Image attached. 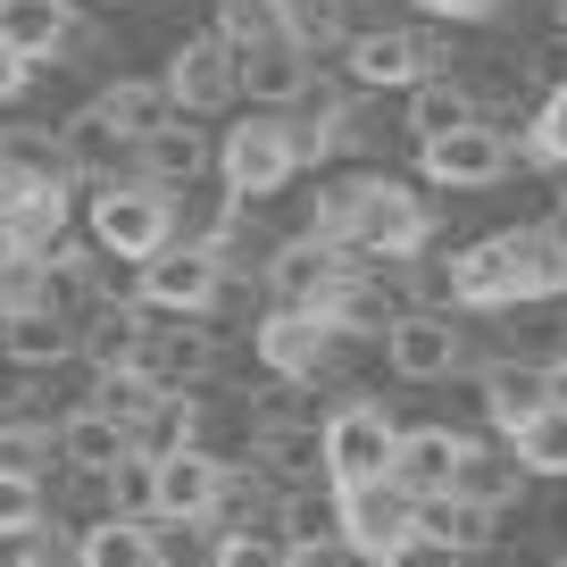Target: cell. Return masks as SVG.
I'll list each match as a JSON object with an SVG mask.
<instances>
[{
  "label": "cell",
  "mask_w": 567,
  "mask_h": 567,
  "mask_svg": "<svg viewBox=\"0 0 567 567\" xmlns=\"http://www.w3.org/2000/svg\"><path fill=\"white\" fill-rule=\"evenodd\" d=\"M417 9H425V18H443V25H484L501 0H417Z\"/></svg>",
  "instance_id": "43"
},
{
  "label": "cell",
  "mask_w": 567,
  "mask_h": 567,
  "mask_svg": "<svg viewBox=\"0 0 567 567\" xmlns=\"http://www.w3.org/2000/svg\"><path fill=\"white\" fill-rule=\"evenodd\" d=\"M25 517H42V476H9L0 467V534H18Z\"/></svg>",
  "instance_id": "42"
},
{
  "label": "cell",
  "mask_w": 567,
  "mask_h": 567,
  "mask_svg": "<svg viewBox=\"0 0 567 567\" xmlns=\"http://www.w3.org/2000/svg\"><path fill=\"white\" fill-rule=\"evenodd\" d=\"M176 443H200V401H193V384H167L159 401H151V417L134 425V451H176Z\"/></svg>",
  "instance_id": "35"
},
{
  "label": "cell",
  "mask_w": 567,
  "mask_h": 567,
  "mask_svg": "<svg viewBox=\"0 0 567 567\" xmlns=\"http://www.w3.org/2000/svg\"><path fill=\"white\" fill-rule=\"evenodd\" d=\"M284 25H292L309 51H334V42H342V9H334V0H284Z\"/></svg>",
  "instance_id": "41"
},
{
  "label": "cell",
  "mask_w": 567,
  "mask_h": 567,
  "mask_svg": "<svg viewBox=\"0 0 567 567\" xmlns=\"http://www.w3.org/2000/svg\"><path fill=\"white\" fill-rule=\"evenodd\" d=\"M167 92H176L184 117H217V109H234V101H243L234 42H226V34H193V42H176V59H167Z\"/></svg>",
  "instance_id": "10"
},
{
  "label": "cell",
  "mask_w": 567,
  "mask_h": 567,
  "mask_svg": "<svg viewBox=\"0 0 567 567\" xmlns=\"http://www.w3.org/2000/svg\"><path fill=\"white\" fill-rule=\"evenodd\" d=\"M467 117H484V109H476V92H467V75L434 68V75H417V84H409V142L451 134V125H467Z\"/></svg>",
  "instance_id": "28"
},
{
  "label": "cell",
  "mask_w": 567,
  "mask_h": 567,
  "mask_svg": "<svg viewBox=\"0 0 567 567\" xmlns=\"http://www.w3.org/2000/svg\"><path fill=\"white\" fill-rule=\"evenodd\" d=\"M460 451H467V434H451V425H409L401 443H392V484H401L409 501L451 493V476H460Z\"/></svg>",
  "instance_id": "17"
},
{
  "label": "cell",
  "mask_w": 567,
  "mask_h": 567,
  "mask_svg": "<svg viewBox=\"0 0 567 567\" xmlns=\"http://www.w3.org/2000/svg\"><path fill=\"white\" fill-rule=\"evenodd\" d=\"M384 359L409 384H434V375L467 368V342H460V326H451L443 309H401V318L384 326Z\"/></svg>",
  "instance_id": "12"
},
{
  "label": "cell",
  "mask_w": 567,
  "mask_h": 567,
  "mask_svg": "<svg viewBox=\"0 0 567 567\" xmlns=\"http://www.w3.org/2000/svg\"><path fill=\"white\" fill-rule=\"evenodd\" d=\"M25 75H34V59H18L9 42H0V101H18V92H25Z\"/></svg>",
  "instance_id": "44"
},
{
  "label": "cell",
  "mask_w": 567,
  "mask_h": 567,
  "mask_svg": "<svg viewBox=\"0 0 567 567\" xmlns=\"http://www.w3.org/2000/svg\"><path fill=\"white\" fill-rule=\"evenodd\" d=\"M342 267H351V250H342V243H326V234L309 226V234H292V243H276V250H267L259 284L276 292L284 309H318V301H326V284H334Z\"/></svg>",
  "instance_id": "11"
},
{
  "label": "cell",
  "mask_w": 567,
  "mask_h": 567,
  "mask_svg": "<svg viewBox=\"0 0 567 567\" xmlns=\"http://www.w3.org/2000/svg\"><path fill=\"white\" fill-rule=\"evenodd\" d=\"M276 543H284V559H326V550H342L334 484H326V493H284L276 501Z\"/></svg>",
  "instance_id": "19"
},
{
  "label": "cell",
  "mask_w": 567,
  "mask_h": 567,
  "mask_svg": "<svg viewBox=\"0 0 567 567\" xmlns=\"http://www.w3.org/2000/svg\"><path fill=\"white\" fill-rule=\"evenodd\" d=\"M509 159H517V142L501 134L493 117H467V125H451V134H425L417 142L425 184H443V193H484V184L509 176Z\"/></svg>",
  "instance_id": "6"
},
{
  "label": "cell",
  "mask_w": 567,
  "mask_h": 567,
  "mask_svg": "<svg viewBox=\"0 0 567 567\" xmlns=\"http://www.w3.org/2000/svg\"><path fill=\"white\" fill-rule=\"evenodd\" d=\"M0 359L9 368H59V359H75V318H59V309L25 301L0 318Z\"/></svg>",
  "instance_id": "20"
},
{
  "label": "cell",
  "mask_w": 567,
  "mask_h": 567,
  "mask_svg": "<svg viewBox=\"0 0 567 567\" xmlns=\"http://www.w3.org/2000/svg\"><path fill=\"white\" fill-rule=\"evenodd\" d=\"M75 559H84V567H151V517L101 509L84 534H75Z\"/></svg>",
  "instance_id": "32"
},
{
  "label": "cell",
  "mask_w": 567,
  "mask_h": 567,
  "mask_svg": "<svg viewBox=\"0 0 567 567\" xmlns=\"http://www.w3.org/2000/svg\"><path fill=\"white\" fill-rule=\"evenodd\" d=\"M75 34H84V25H75V0H0V42H9V51L18 59H59V51H75Z\"/></svg>",
  "instance_id": "18"
},
{
  "label": "cell",
  "mask_w": 567,
  "mask_h": 567,
  "mask_svg": "<svg viewBox=\"0 0 567 567\" xmlns=\"http://www.w3.org/2000/svg\"><path fill=\"white\" fill-rule=\"evenodd\" d=\"M543 401H550V375L534 368V359H493V368H484V417H493V434L526 425Z\"/></svg>",
  "instance_id": "27"
},
{
  "label": "cell",
  "mask_w": 567,
  "mask_h": 567,
  "mask_svg": "<svg viewBox=\"0 0 567 567\" xmlns=\"http://www.w3.org/2000/svg\"><path fill=\"white\" fill-rule=\"evenodd\" d=\"M0 467L9 476H51L59 467V443L42 417H0Z\"/></svg>",
  "instance_id": "36"
},
{
  "label": "cell",
  "mask_w": 567,
  "mask_h": 567,
  "mask_svg": "<svg viewBox=\"0 0 567 567\" xmlns=\"http://www.w3.org/2000/svg\"><path fill=\"white\" fill-rule=\"evenodd\" d=\"M250 460L276 467V476H326V434L318 417H250Z\"/></svg>",
  "instance_id": "21"
},
{
  "label": "cell",
  "mask_w": 567,
  "mask_h": 567,
  "mask_svg": "<svg viewBox=\"0 0 567 567\" xmlns=\"http://www.w3.org/2000/svg\"><path fill=\"white\" fill-rule=\"evenodd\" d=\"M451 493H467V501H484V509H509L517 493H526V467H517V451L509 443H467L460 451V476H451Z\"/></svg>",
  "instance_id": "30"
},
{
  "label": "cell",
  "mask_w": 567,
  "mask_h": 567,
  "mask_svg": "<svg viewBox=\"0 0 567 567\" xmlns=\"http://www.w3.org/2000/svg\"><path fill=\"white\" fill-rule=\"evenodd\" d=\"M142 334H151V309L142 301H92L84 326H75V351L92 368H125V359H142Z\"/></svg>",
  "instance_id": "24"
},
{
  "label": "cell",
  "mask_w": 567,
  "mask_h": 567,
  "mask_svg": "<svg viewBox=\"0 0 567 567\" xmlns=\"http://www.w3.org/2000/svg\"><path fill=\"white\" fill-rule=\"evenodd\" d=\"M234 68H243V92L259 109H292V101H301V84L318 75V51H309L301 34H259V42L234 51Z\"/></svg>",
  "instance_id": "14"
},
{
  "label": "cell",
  "mask_w": 567,
  "mask_h": 567,
  "mask_svg": "<svg viewBox=\"0 0 567 567\" xmlns=\"http://www.w3.org/2000/svg\"><path fill=\"white\" fill-rule=\"evenodd\" d=\"M0 176H9V193H34V184H75L68 151H59V134H0Z\"/></svg>",
  "instance_id": "33"
},
{
  "label": "cell",
  "mask_w": 567,
  "mask_h": 567,
  "mask_svg": "<svg viewBox=\"0 0 567 567\" xmlns=\"http://www.w3.org/2000/svg\"><path fill=\"white\" fill-rule=\"evenodd\" d=\"M318 234L359 250V259H409V250L434 243V217H425V200L401 176H342L318 200Z\"/></svg>",
  "instance_id": "1"
},
{
  "label": "cell",
  "mask_w": 567,
  "mask_h": 567,
  "mask_svg": "<svg viewBox=\"0 0 567 567\" xmlns=\"http://www.w3.org/2000/svg\"><path fill=\"white\" fill-rule=\"evenodd\" d=\"M217 284H226V259L209 243H184V234H167L151 259H134V301L167 309V318H209Z\"/></svg>",
  "instance_id": "3"
},
{
  "label": "cell",
  "mask_w": 567,
  "mask_h": 567,
  "mask_svg": "<svg viewBox=\"0 0 567 567\" xmlns=\"http://www.w3.org/2000/svg\"><path fill=\"white\" fill-rule=\"evenodd\" d=\"M559 209H567V167H559Z\"/></svg>",
  "instance_id": "47"
},
{
  "label": "cell",
  "mask_w": 567,
  "mask_h": 567,
  "mask_svg": "<svg viewBox=\"0 0 567 567\" xmlns=\"http://www.w3.org/2000/svg\"><path fill=\"white\" fill-rule=\"evenodd\" d=\"M0 559H18V567H51V559H75V526H59L51 509L25 517L18 534H0Z\"/></svg>",
  "instance_id": "37"
},
{
  "label": "cell",
  "mask_w": 567,
  "mask_h": 567,
  "mask_svg": "<svg viewBox=\"0 0 567 567\" xmlns=\"http://www.w3.org/2000/svg\"><path fill=\"white\" fill-rule=\"evenodd\" d=\"M109 509L117 517H159V484H151V451H125L109 467Z\"/></svg>",
  "instance_id": "39"
},
{
  "label": "cell",
  "mask_w": 567,
  "mask_h": 567,
  "mask_svg": "<svg viewBox=\"0 0 567 567\" xmlns=\"http://www.w3.org/2000/svg\"><path fill=\"white\" fill-rule=\"evenodd\" d=\"M559 34H567V0H559Z\"/></svg>",
  "instance_id": "48"
},
{
  "label": "cell",
  "mask_w": 567,
  "mask_h": 567,
  "mask_svg": "<svg viewBox=\"0 0 567 567\" xmlns=\"http://www.w3.org/2000/svg\"><path fill=\"white\" fill-rule=\"evenodd\" d=\"M501 443L517 451V467H526V476H567V409H559V401H543L526 425H509Z\"/></svg>",
  "instance_id": "34"
},
{
  "label": "cell",
  "mask_w": 567,
  "mask_h": 567,
  "mask_svg": "<svg viewBox=\"0 0 567 567\" xmlns=\"http://www.w3.org/2000/svg\"><path fill=\"white\" fill-rule=\"evenodd\" d=\"M51 443H59V467H117L125 451H134V434H125L101 401H75L68 417L51 425Z\"/></svg>",
  "instance_id": "23"
},
{
  "label": "cell",
  "mask_w": 567,
  "mask_h": 567,
  "mask_svg": "<svg viewBox=\"0 0 567 567\" xmlns=\"http://www.w3.org/2000/svg\"><path fill=\"white\" fill-rule=\"evenodd\" d=\"M142 368L159 384H209L217 375V334L200 318H184L176 334H142Z\"/></svg>",
  "instance_id": "26"
},
{
  "label": "cell",
  "mask_w": 567,
  "mask_h": 567,
  "mask_svg": "<svg viewBox=\"0 0 567 567\" xmlns=\"http://www.w3.org/2000/svg\"><path fill=\"white\" fill-rule=\"evenodd\" d=\"M517 301H526V267H517L509 234L451 250V309H517Z\"/></svg>",
  "instance_id": "13"
},
{
  "label": "cell",
  "mask_w": 567,
  "mask_h": 567,
  "mask_svg": "<svg viewBox=\"0 0 567 567\" xmlns=\"http://www.w3.org/2000/svg\"><path fill=\"white\" fill-rule=\"evenodd\" d=\"M59 151H68V167H75V176H92V184H109L125 159H134V142L117 134V117H109L101 101H84L68 125H59Z\"/></svg>",
  "instance_id": "22"
},
{
  "label": "cell",
  "mask_w": 567,
  "mask_h": 567,
  "mask_svg": "<svg viewBox=\"0 0 567 567\" xmlns=\"http://www.w3.org/2000/svg\"><path fill=\"white\" fill-rule=\"evenodd\" d=\"M217 34L243 51V42H259V34H292V25H284V0H217Z\"/></svg>",
  "instance_id": "40"
},
{
  "label": "cell",
  "mask_w": 567,
  "mask_h": 567,
  "mask_svg": "<svg viewBox=\"0 0 567 567\" xmlns=\"http://www.w3.org/2000/svg\"><path fill=\"white\" fill-rule=\"evenodd\" d=\"M493 526H501V509H484V501H467V493H425L417 501V550H434V559H476V550H493Z\"/></svg>",
  "instance_id": "15"
},
{
  "label": "cell",
  "mask_w": 567,
  "mask_h": 567,
  "mask_svg": "<svg viewBox=\"0 0 567 567\" xmlns=\"http://www.w3.org/2000/svg\"><path fill=\"white\" fill-rule=\"evenodd\" d=\"M101 109L117 117L125 142H142V134H159V125L176 117V92H167V75H117V84L101 92Z\"/></svg>",
  "instance_id": "31"
},
{
  "label": "cell",
  "mask_w": 567,
  "mask_h": 567,
  "mask_svg": "<svg viewBox=\"0 0 567 567\" xmlns=\"http://www.w3.org/2000/svg\"><path fill=\"white\" fill-rule=\"evenodd\" d=\"M517 159H534V167H567V75L550 84V101L534 109L526 142H517Z\"/></svg>",
  "instance_id": "38"
},
{
  "label": "cell",
  "mask_w": 567,
  "mask_h": 567,
  "mask_svg": "<svg viewBox=\"0 0 567 567\" xmlns=\"http://www.w3.org/2000/svg\"><path fill=\"white\" fill-rule=\"evenodd\" d=\"M517 267H526V301H550L567 292V209H550L543 226H517Z\"/></svg>",
  "instance_id": "29"
},
{
  "label": "cell",
  "mask_w": 567,
  "mask_h": 567,
  "mask_svg": "<svg viewBox=\"0 0 567 567\" xmlns=\"http://www.w3.org/2000/svg\"><path fill=\"white\" fill-rule=\"evenodd\" d=\"M9 200H18V193H9V176H0V217H9Z\"/></svg>",
  "instance_id": "46"
},
{
  "label": "cell",
  "mask_w": 567,
  "mask_h": 567,
  "mask_svg": "<svg viewBox=\"0 0 567 567\" xmlns=\"http://www.w3.org/2000/svg\"><path fill=\"white\" fill-rule=\"evenodd\" d=\"M250 342H259V359L276 375H301V384L334 375V351H342V334L326 326V309H284V301L259 318V334H250Z\"/></svg>",
  "instance_id": "9"
},
{
  "label": "cell",
  "mask_w": 567,
  "mask_h": 567,
  "mask_svg": "<svg viewBox=\"0 0 567 567\" xmlns=\"http://www.w3.org/2000/svg\"><path fill=\"white\" fill-rule=\"evenodd\" d=\"M176 234V193L151 176H109L92 200V243L117 250V259H151V250Z\"/></svg>",
  "instance_id": "4"
},
{
  "label": "cell",
  "mask_w": 567,
  "mask_h": 567,
  "mask_svg": "<svg viewBox=\"0 0 567 567\" xmlns=\"http://www.w3.org/2000/svg\"><path fill=\"white\" fill-rule=\"evenodd\" d=\"M326 484H368V476H392V443H401V425L384 417V409L368 401V392H351L342 409H326Z\"/></svg>",
  "instance_id": "8"
},
{
  "label": "cell",
  "mask_w": 567,
  "mask_h": 567,
  "mask_svg": "<svg viewBox=\"0 0 567 567\" xmlns=\"http://www.w3.org/2000/svg\"><path fill=\"white\" fill-rule=\"evenodd\" d=\"M543 375H550V401H559V409H567V359H550V368H543Z\"/></svg>",
  "instance_id": "45"
},
{
  "label": "cell",
  "mask_w": 567,
  "mask_h": 567,
  "mask_svg": "<svg viewBox=\"0 0 567 567\" xmlns=\"http://www.w3.org/2000/svg\"><path fill=\"white\" fill-rule=\"evenodd\" d=\"M209 159H217V151H209V134H193V125H184V109L159 125V134H142V142H134V176L167 184V193H176V184H193Z\"/></svg>",
  "instance_id": "25"
},
{
  "label": "cell",
  "mask_w": 567,
  "mask_h": 567,
  "mask_svg": "<svg viewBox=\"0 0 567 567\" xmlns=\"http://www.w3.org/2000/svg\"><path fill=\"white\" fill-rule=\"evenodd\" d=\"M217 176L259 209L267 193L301 176V151H292V117H243L234 134H217Z\"/></svg>",
  "instance_id": "5"
},
{
  "label": "cell",
  "mask_w": 567,
  "mask_h": 567,
  "mask_svg": "<svg viewBox=\"0 0 567 567\" xmlns=\"http://www.w3.org/2000/svg\"><path fill=\"white\" fill-rule=\"evenodd\" d=\"M334 501H342V550H351V559H375V567L417 559V501L392 476L334 484Z\"/></svg>",
  "instance_id": "2"
},
{
  "label": "cell",
  "mask_w": 567,
  "mask_h": 567,
  "mask_svg": "<svg viewBox=\"0 0 567 567\" xmlns=\"http://www.w3.org/2000/svg\"><path fill=\"white\" fill-rule=\"evenodd\" d=\"M151 484H159V517H209L217 484H226V460L209 443H176L151 460Z\"/></svg>",
  "instance_id": "16"
},
{
  "label": "cell",
  "mask_w": 567,
  "mask_h": 567,
  "mask_svg": "<svg viewBox=\"0 0 567 567\" xmlns=\"http://www.w3.org/2000/svg\"><path fill=\"white\" fill-rule=\"evenodd\" d=\"M451 68V51L434 34H401V25H375V34L342 42V84L351 92H409L417 75Z\"/></svg>",
  "instance_id": "7"
}]
</instances>
